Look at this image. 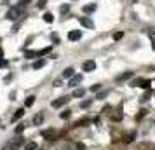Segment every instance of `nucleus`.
Wrapping results in <instances>:
<instances>
[{"label":"nucleus","instance_id":"obj_1","mask_svg":"<svg viewBox=\"0 0 155 150\" xmlns=\"http://www.w3.org/2000/svg\"><path fill=\"white\" fill-rule=\"evenodd\" d=\"M23 16V9H21L19 5H16V7H11L9 11H7V14H5V18L11 19V21H16V19H19Z\"/></svg>","mask_w":155,"mask_h":150},{"label":"nucleus","instance_id":"obj_2","mask_svg":"<svg viewBox=\"0 0 155 150\" xmlns=\"http://www.w3.org/2000/svg\"><path fill=\"white\" fill-rule=\"evenodd\" d=\"M70 101V96H61V98H58V100H54L51 105H52V108H61L63 105H66Z\"/></svg>","mask_w":155,"mask_h":150},{"label":"nucleus","instance_id":"obj_3","mask_svg":"<svg viewBox=\"0 0 155 150\" xmlns=\"http://www.w3.org/2000/svg\"><path fill=\"white\" fill-rule=\"evenodd\" d=\"M82 70H84V72H94V70H96V61H93V59L84 61V63H82Z\"/></svg>","mask_w":155,"mask_h":150},{"label":"nucleus","instance_id":"obj_4","mask_svg":"<svg viewBox=\"0 0 155 150\" xmlns=\"http://www.w3.org/2000/svg\"><path fill=\"white\" fill-rule=\"evenodd\" d=\"M21 145H23V140H21V138H16V140L9 141V143H7V147H5L4 150H18Z\"/></svg>","mask_w":155,"mask_h":150},{"label":"nucleus","instance_id":"obj_5","mask_svg":"<svg viewBox=\"0 0 155 150\" xmlns=\"http://www.w3.org/2000/svg\"><path fill=\"white\" fill-rule=\"evenodd\" d=\"M110 119L113 120V122H120L122 119H124V113H122V107H118L113 113H110Z\"/></svg>","mask_w":155,"mask_h":150},{"label":"nucleus","instance_id":"obj_6","mask_svg":"<svg viewBox=\"0 0 155 150\" xmlns=\"http://www.w3.org/2000/svg\"><path fill=\"white\" fill-rule=\"evenodd\" d=\"M78 23H80L82 26H85V28H94V23L87 18V16H80V18H78Z\"/></svg>","mask_w":155,"mask_h":150},{"label":"nucleus","instance_id":"obj_7","mask_svg":"<svg viewBox=\"0 0 155 150\" xmlns=\"http://www.w3.org/2000/svg\"><path fill=\"white\" fill-rule=\"evenodd\" d=\"M134 140H136V133H134V131H131V133H127V134H124V138H122V141H124L126 145H131Z\"/></svg>","mask_w":155,"mask_h":150},{"label":"nucleus","instance_id":"obj_8","mask_svg":"<svg viewBox=\"0 0 155 150\" xmlns=\"http://www.w3.org/2000/svg\"><path fill=\"white\" fill-rule=\"evenodd\" d=\"M42 136H44L45 140L52 141V140L56 138V131H54V129H45V131H42Z\"/></svg>","mask_w":155,"mask_h":150},{"label":"nucleus","instance_id":"obj_9","mask_svg":"<svg viewBox=\"0 0 155 150\" xmlns=\"http://www.w3.org/2000/svg\"><path fill=\"white\" fill-rule=\"evenodd\" d=\"M82 79H84L82 75H73V77L70 79V82H68V86H70V87H75V86H78V84L82 82Z\"/></svg>","mask_w":155,"mask_h":150},{"label":"nucleus","instance_id":"obj_10","mask_svg":"<svg viewBox=\"0 0 155 150\" xmlns=\"http://www.w3.org/2000/svg\"><path fill=\"white\" fill-rule=\"evenodd\" d=\"M138 150H155V145L150 143V141H141L139 147H138Z\"/></svg>","mask_w":155,"mask_h":150},{"label":"nucleus","instance_id":"obj_11","mask_svg":"<svg viewBox=\"0 0 155 150\" xmlns=\"http://www.w3.org/2000/svg\"><path fill=\"white\" fill-rule=\"evenodd\" d=\"M80 37H82V32H80V30H72V32L68 33V40H78Z\"/></svg>","mask_w":155,"mask_h":150},{"label":"nucleus","instance_id":"obj_12","mask_svg":"<svg viewBox=\"0 0 155 150\" xmlns=\"http://www.w3.org/2000/svg\"><path fill=\"white\" fill-rule=\"evenodd\" d=\"M73 75H75V70H73L72 66H70V68H65V70H63V77H65V79H72Z\"/></svg>","mask_w":155,"mask_h":150},{"label":"nucleus","instance_id":"obj_13","mask_svg":"<svg viewBox=\"0 0 155 150\" xmlns=\"http://www.w3.org/2000/svg\"><path fill=\"white\" fill-rule=\"evenodd\" d=\"M42 122H44V113L40 112V113H37V115L33 117V124H35V126H40Z\"/></svg>","mask_w":155,"mask_h":150},{"label":"nucleus","instance_id":"obj_14","mask_svg":"<svg viewBox=\"0 0 155 150\" xmlns=\"http://www.w3.org/2000/svg\"><path fill=\"white\" fill-rule=\"evenodd\" d=\"M24 150H37V143L35 141H26L24 143Z\"/></svg>","mask_w":155,"mask_h":150},{"label":"nucleus","instance_id":"obj_15","mask_svg":"<svg viewBox=\"0 0 155 150\" xmlns=\"http://www.w3.org/2000/svg\"><path fill=\"white\" fill-rule=\"evenodd\" d=\"M23 115H24V108H19V110H16L14 117H12V120H18V119H21Z\"/></svg>","mask_w":155,"mask_h":150},{"label":"nucleus","instance_id":"obj_16","mask_svg":"<svg viewBox=\"0 0 155 150\" xmlns=\"http://www.w3.org/2000/svg\"><path fill=\"white\" fill-rule=\"evenodd\" d=\"M44 65H45V61H44V59H37V61L33 63V70H39V68H42Z\"/></svg>","mask_w":155,"mask_h":150},{"label":"nucleus","instance_id":"obj_17","mask_svg":"<svg viewBox=\"0 0 155 150\" xmlns=\"http://www.w3.org/2000/svg\"><path fill=\"white\" fill-rule=\"evenodd\" d=\"M93 11H96V4H89V5H85V7H84V12H87V14H89V12H93Z\"/></svg>","mask_w":155,"mask_h":150},{"label":"nucleus","instance_id":"obj_18","mask_svg":"<svg viewBox=\"0 0 155 150\" xmlns=\"http://www.w3.org/2000/svg\"><path fill=\"white\" fill-rule=\"evenodd\" d=\"M70 115H72V110H63V112L59 113V117H61L63 120H66V119H70Z\"/></svg>","mask_w":155,"mask_h":150},{"label":"nucleus","instance_id":"obj_19","mask_svg":"<svg viewBox=\"0 0 155 150\" xmlns=\"http://www.w3.org/2000/svg\"><path fill=\"white\" fill-rule=\"evenodd\" d=\"M133 75H134L133 72H126V74H122V75H120V77H118L117 80H127V79H131Z\"/></svg>","mask_w":155,"mask_h":150},{"label":"nucleus","instance_id":"obj_20","mask_svg":"<svg viewBox=\"0 0 155 150\" xmlns=\"http://www.w3.org/2000/svg\"><path fill=\"white\" fill-rule=\"evenodd\" d=\"M85 94V89H75L73 91V98H82Z\"/></svg>","mask_w":155,"mask_h":150},{"label":"nucleus","instance_id":"obj_21","mask_svg":"<svg viewBox=\"0 0 155 150\" xmlns=\"http://www.w3.org/2000/svg\"><path fill=\"white\" fill-rule=\"evenodd\" d=\"M33 103H35V96H28L26 101H24V107H32Z\"/></svg>","mask_w":155,"mask_h":150},{"label":"nucleus","instance_id":"obj_22","mask_svg":"<svg viewBox=\"0 0 155 150\" xmlns=\"http://www.w3.org/2000/svg\"><path fill=\"white\" fill-rule=\"evenodd\" d=\"M44 21H45V23H52V21H54V16H52L51 12H45V14H44Z\"/></svg>","mask_w":155,"mask_h":150},{"label":"nucleus","instance_id":"obj_23","mask_svg":"<svg viewBox=\"0 0 155 150\" xmlns=\"http://www.w3.org/2000/svg\"><path fill=\"white\" fill-rule=\"evenodd\" d=\"M146 113H148V112H146V110H139V112L136 113V120H143Z\"/></svg>","mask_w":155,"mask_h":150},{"label":"nucleus","instance_id":"obj_24","mask_svg":"<svg viewBox=\"0 0 155 150\" xmlns=\"http://www.w3.org/2000/svg\"><path fill=\"white\" fill-rule=\"evenodd\" d=\"M150 84H152V80H148V79H145V80L141 82V86H139V87H141V89H148V87H150Z\"/></svg>","mask_w":155,"mask_h":150},{"label":"nucleus","instance_id":"obj_25","mask_svg":"<svg viewBox=\"0 0 155 150\" xmlns=\"http://www.w3.org/2000/svg\"><path fill=\"white\" fill-rule=\"evenodd\" d=\"M150 96H152V91H146V93L141 96V100H139V101H148V100H150Z\"/></svg>","mask_w":155,"mask_h":150},{"label":"nucleus","instance_id":"obj_26","mask_svg":"<svg viewBox=\"0 0 155 150\" xmlns=\"http://www.w3.org/2000/svg\"><path fill=\"white\" fill-rule=\"evenodd\" d=\"M91 105H93V101H91V100H87V101H82V103H80V108H89Z\"/></svg>","mask_w":155,"mask_h":150},{"label":"nucleus","instance_id":"obj_27","mask_svg":"<svg viewBox=\"0 0 155 150\" xmlns=\"http://www.w3.org/2000/svg\"><path fill=\"white\" fill-rule=\"evenodd\" d=\"M122 37H124V32H115V33H113V38H115V40H120Z\"/></svg>","mask_w":155,"mask_h":150},{"label":"nucleus","instance_id":"obj_28","mask_svg":"<svg viewBox=\"0 0 155 150\" xmlns=\"http://www.w3.org/2000/svg\"><path fill=\"white\" fill-rule=\"evenodd\" d=\"M106 96H108V91H101V93L98 94L96 100H103V98H106Z\"/></svg>","mask_w":155,"mask_h":150},{"label":"nucleus","instance_id":"obj_29","mask_svg":"<svg viewBox=\"0 0 155 150\" xmlns=\"http://www.w3.org/2000/svg\"><path fill=\"white\" fill-rule=\"evenodd\" d=\"M150 40H152V49L155 51V32H152V33H150Z\"/></svg>","mask_w":155,"mask_h":150},{"label":"nucleus","instance_id":"obj_30","mask_svg":"<svg viewBox=\"0 0 155 150\" xmlns=\"http://www.w3.org/2000/svg\"><path fill=\"white\" fill-rule=\"evenodd\" d=\"M24 128H26V124H19V126L16 128V133H18V134H21V133H23V129H24Z\"/></svg>","mask_w":155,"mask_h":150},{"label":"nucleus","instance_id":"obj_31","mask_svg":"<svg viewBox=\"0 0 155 150\" xmlns=\"http://www.w3.org/2000/svg\"><path fill=\"white\" fill-rule=\"evenodd\" d=\"M99 89H101V86H99V84H94V86H91V91H93V93H98Z\"/></svg>","mask_w":155,"mask_h":150},{"label":"nucleus","instance_id":"obj_32","mask_svg":"<svg viewBox=\"0 0 155 150\" xmlns=\"http://www.w3.org/2000/svg\"><path fill=\"white\" fill-rule=\"evenodd\" d=\"M26 4H30V0H19V7H21V9H23Z\"/></svg>","mask_w":155,"mask_h":150},{"label":"nucleus","instance_id":"obj_33","mask_svg":"<svg viewBox=\"0 0 155 150\" xmlns=\"http://www.w3.org/2000/svg\"><path fill=\"white\" fill-rule=\"evenodd\" d=\"M68 9H70V5H66V4L61 5V12H68Z\"/></svg>","mask_w":155,"mask_h":150},{"label":"nucleus","instance_id":"obj_34","mask_svg":"<svg viewBox=\"0 0 155 150\" xmlns=\"http://www.w3.org/2000/svg\"><path fill=\"white\" fill-rule=\"evenodd\" d=\"M4 66H7V61L2 58V59H0V68H4Z\"/></svg>","mask_w":155,"mask_h":150},{"label":"nucleus","instance_id":"obj_35","mask_svg":"<svg viewBox=\"0 0 155 150\" xmlns=\"http://www.w3.org/2000/svg\"><path fill=\"white\" fill-rule=\"evenodd\" d=\"M52 40H54V42H59V37H58V35H56V33L52 35Z\"/></svg>","mask_w":155,"mask_h":150},{"label":"nucleus","instance_id":"obj_36","mask_svg":"<svg viewBox=\"0 0 155 150\" xmlns=\"http://www.w3.org/2000/svg\"><path fill=\"white\" fill-rule=\"evenodd\" d=\"M4 58V51H2V47H0V59Z\"/></svg>","mask_w":155,"mask_h":150},{"label":"nucleus","instance_id":"obj_37","mask_svg":"<svg viewBox=\"0 0 155 150\" xmlns=\"http://www.w3.org/2000/svg\"><path fill=\"white\" fill-rule=\"evenodd\" d=\"M39 150H44V149H39Z\"/></svg>","mask_w":155,"mask_h":150}]
</instances>
